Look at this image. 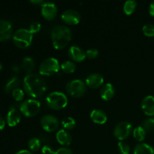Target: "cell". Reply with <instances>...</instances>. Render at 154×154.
<instances>
[{"instance_id":"ffe728a7","label":"cell","mask_w":154,"mask_h":154,"mask_svg":"<svg viewBox=\"0 0 154 154\" xmlns=\"http://www.w3.org/2000/svg\"><path fill=\"white\" fill-rule=\"evenodd\" d=\"M134 154H154V148L145 143H140L135 146Z\"/></svg>"},{"instance_id":"2e32d148","label":"cell","mask_w":154,"mask_h":154,"mask_svg":"<svg viewBox=\"0 0 154 154\" xmlns=\"http://www.w3.org/2000/svg\"><path fill=\"white\" fill-rule=\"evenodd\" d=\"M21 120V116L19 111L15 108H11L7 114V117H6V122H7L8 125L9 126H17L18 123H20Z\"/></svg>"},{"instance_id":"ba28073f","label":"cell","mask_w":154,"mask_h":154,"mask_svg":"<svg viewBox=\"0 0 154 154\" xmlns=\"http://www.w3.org/2000/svg\"><path fill=\"white\" fill-rule=\"evenodd\" d=\"M132 126L130 123L123 121L119 123L114 129V135L120 141L126 139L132 134Z\"/></svg>"},{"instance_id":"d4e9b609","label":"cell","mask_w":154,"mask_h":154,"mask_svg":"<svg viewBox=\"0 0 154 154\" xmlns=\"http://www.w3.org/2000/svg\"><path fill=\"white\" fill-rule=\"evenodd\" d=\"M132 133H133L134 138L138 141H142L145 138L146 131L144 130L142 126H138L135 128Z\"/></svg>"},{"instance_id":"7402d4cb","label":"cell","mask_w":154,"mask_h":154,"mask_svg":"<svg viewBox=\"0 0 154 154\" xmlns=\"http://www.w3.org/2000/svg\"><path fill=\"white\" fill-rule=\"evenodd\" d=\"M19 84V79L17 77H12L5 86V92L8 93H11V92L12 93L15 89L17 88Z\"/></svg>"},{"instance_id":"d590c367","label":"cell","mask_w":154,"mask_h":154,"mask_svg":"<svg viewBox=\"0 0 154 154\" xmlns=\"http://www.w3.org/2000/svg\"><path fill=\"white\" fill-rule=\"evenodd\" d=\"M149 13L151 16L154 17V1L150 3V7H149Z\"/></svg>"},{"instance_id":"277c9868","label":"cell","mask_w":154,"mask_h":154,"mask_svg":"<svg viewBox=\"0 0 154 154\" xmlns=\"http://www.w3.org/2000/svg\"><path fill=\"white\" fill-rule=\"evenodd\" d=\"M33 34L26 29H19L13 35V42L14 45L19 48H28L32 42Z\"/></svg>"},{"instance_id":"ac0fdd59","label":"cell","mask_w":154,"mask_h":154,"mask_svg":"<svg viewBox=\"0 0 154 154\" xmlns=\"http://www.w3.org/2000/svg\"><path fill=\"white\" fill-rule=\"evenodd\" d=\"M90 118L93 120V123L100 125L106 123L108 120L106 113L101 109H95L92 111L90 114Z\"/></svg>"},{"instance_id":"9a60e30c","label":"cell","mask_w":154,"mask_h":154,"mask_svg":"<svg viewBox=\"0 0 154 154\" xmlns=\"http://www.w3.org/2000/svg\"><path fill=\"white\" fill-rule=\"evenodd\" d=\"M141 108L146 115H154V97L153 96H147L143 99L141 102Z\"/></svg>"},{"instance_id":"e0dca14e","label":"cell","mask_w":154,"mask_h":154,"mask_svg":"<svg viewBox=\"0 0 154 154\" xmlns=\"http://www.w3.org/2000/svg\"><path fill=\"white\" fill-rule=\"evenodd\" d=\"M114 93H115V89L111 83H107L101 87L100 96L103 100H111L114 97Z\"/></svg>"},{"instance_id":"30bf717a","label":"cell","mask_w":154,"mask_h":154,"mask_svg":"<svg viewBox=\"0 0 154 154\" xmlns=\"http://www.w3.org/2000/svg\"><path fill=\"white\" fill-rule=\"evenodd\" d=\"M42 14L48 20H52L57 14V7L54 2H47L42 5Z\"/></svg>"},{"instance_id":"d6a6232c","label":"cell","mask_w":154,"mask_h":154,"mask_svg":"<svg viewBox=\"0 0 154 154\" xmlns=\"http://www.w3.org/2000/svg\"><path fill=\"white\" fill-rule=\"evenodd\" d=\"M86 55L87 57L89 59H93L96 58L99 55V51L97 49H95V48H92V49H89L86 51Z\"/></svg>"},{"instance_id":"5b68a950","label":"cell","mask_w":154,"mask_h":154,"mask_svg":"<svg viewBox=\"0 0 154 154\" xmlns=\"http://www.w3.org/2000/svg\"><path fill=\"white\" fill-rule=\"evenodd\" d=\"M66 90L68 94L75 98L81 97L87 90V85L80 79H75L69 81L66 86Z\"/></svg>"},{"instance_id":"6da1fadb","label":"cell","mask_w":154,"mask_h":154,"mask_svg":"<svg viewBox=\"0 0 154 154\" xmlns=\"http://www.w3.org/2000/svg\"><path fill=\"white\" fill-rule=\"evenodd\" d=\"M23 87L26 93L32 98H38L47 90L45 80L36 74H27L23 80Z\"/></svg>"},{"instance_id":"83f0119b","label":"cell","mask_w":154,"mask_h":154,"mask_svg":"<svg viewBox=\"0 0 154 154\" xmlns=\"http://www.w3.org/2000/svg\"><path fill=\"white\" fill-rule=\"evenodd\" d=\"M146 132H151L154 130V118H148L144 120L141 125Z\"/></svg>"},{"instance_id":"f35d334b","label":"cell","mask_w":154,"mask_h":154,"mask_svg":"<svg viewBox=\"0 0 154 154\" xmlns=\"http://www.w3.org/2000/svg\"><path fill=\"white\" fill-rule=\"evenodd\" d=\"M30 2L35 5H42L44 3L43 0H31Z\"/></svg>"},{"instance_id":"1f68e13d","label":"cell","mask_w":154,"mask_h":154,"mask_svg":"<svg viewBox=\"0 0 154 154\" xmlns=\"http://www.w3.org/2000/svg\"><path fill=\"white\" fill-rule=\"evenodd\" d=\"M41 29H42V24H41L39 22H36V21H35V22H32L31 24H30L29 31L31 32L32 34L38 32L41 30Z\"/></svg>"},{"instance_id":"52a82bcc","label":"cell","mask_w":154,"mask_h":154,"mask_svg":"<svg viewBox=\"0 0 154 154\" xmlns=\"http://www.w3.org/2000/svg\"><path fill=\"white\" fill-rule=\"evenodd\" d=\"M41 108V103L36 99H30L23 102L20 106V112L27 117L37 115Z\"/></svg>"},{"instance_id":"44dd1931","label":"cell","mask_w":154,"mask_h":154,"mask_svg":"<svg viewBox=\"0 0 154 154\" xmlns=\"http://www.w3.org/2000/svg\"><path fill=\"white\" fill-rule=\"evenodd\" d=\"M22 65L24 70L26 72H28V74H31L32 71L35 69V60L30 57H24L23 60Z\"/></svg>"},{"instance_id":"4316f807","label":"cell","mask_w":154,"mask_h":154,"mask_svg":"<svg viewBox=\"0 0 154 154\" xmlns=\"http://www.w3.org/2000/svg\"><path fill=\"white\" fill-rule=\"evenodd\" d=\"M28 147L32 151H38L41 148V141L38 138H30L28 142Z\"/></svg>"},{"instance_id":"f546056e","label":"cell","mask_w":154,"mask_h":154,"mask_svg":"<svg viewBox=\"0 0 154 154\" xmlns=\"http://www.w3.org/2000/svg\"><path fill=\"white\" fill-rule=\"evenodd\" d=\"M143 32L147 37H153L154 36V26L152 24H146L143 26Z\"/></svg>"},{"instance_id":"d6986e66","label":"cell","mask_w":154,"mask_h":154,"mask_svg":"<svg viewBox=\"0 0 154 154\" xmlns=\"http://www.w3.org/2000/svg\"><path fill=\"white\" fill-rule=\"evenodd\" d=\"M56 138H57L59 144L63 146H65V147L70 145L72 141V136H71L70 134L66 129H60V130H59L57 132V135H56Z\"/></svg>"},{"instance_id":"484cf974","label":"cell","mask_w":154,"mask_h":154,"mask_svg":"<svg viewBox=\"0 0 154 154\" xmlns=\"http://www.w3.org/2000/svg\"><path fill=\"white\" fill-rule=\"evenodd\" d=\"M62 126H63V127L65 129L70 130V129H74L75 127V126H76V122H75L74 118L68 117L62 120Z\"/></svg>"},{"instance_id":"f1b7e54d","label":"cell","mask_w":154,"mask_h":154,"mask_svg":"<svg viewBox=\"0 0 154 154\" xmlns=\"http://www.w3.org/2000/svg\"><path fill=\"white\" fill-rule=\"evenodd\" d=\"M117 147H118L119 152L121 154H129L130 153V147L123 141H120L117 144Z\"/></svg>"},{"instance_id":"7a4b0ae2","label":"cell","mask_w":154,"mask_h":154,"mask_svg":"<svg viewBox=\"0 0 154 154\" xmlns=\"http://www.w3.org/2000/svg\"><path fill=\"white\" fill-rule=\"evenodd\" d=\"M51 39L56 49H63L72 40V32L66 26H57L51 32Z\"/></svg>"},{"instance_id":"8d00e7d4","label":"cell","mask_w":154,"mask_h":154,"mask_svg":"<svg viewBox=\"0 0 154 154\" xmlns=\"http://www.w3.org/2000/svg\"><path fill=\"white\" fill-rule=\"evenodd\" d=\"M5 126V120L2 117L0 116V130L3 129Z\"/></svg>"},{"instance_id":"cb8c5ba5","label":"cell","mask_w":154,"mask_h":154,"mask_svg":"<svg viewBox=\"0 0 154 154\" xmlns=\"http://www.w3.org/2000/svg\"><path fill=\"white\" fill-rule=\"evenodd\" d=\"M60 68L63 72H66L67 74H72L74 73L76 70V65L72 61H66L62 63Z\"/></svg>"},{"instance_id":"e575fe53","label":"cell","mask_w":154,"mask_h":154,"mask_svg":"<svg viewBox=\"0 0 154 154\" xmlns=\"http://www.w3.org/2000/svg\"><path fill=\"white\" fill-rule=\"evenodd\" d=\"M42 151L43 154H54V153H55V151H54V150L48 145L44 146L42 147Z\"/></svg>"},{"instance_id":"4fadbf2b","label":"cell","mask_w":154,"mask_h":154,"mask_svg":"<svg viewBox=\"0 0 154 154\" xmlns=\"http://www.w3.org/2000/svg\"><path fill=\"white\" fill-rule=\"evenodd\" d=\"M12 35V25L6 20H0V41H7Z\"/></svg>"},{"instance_id":"603a6c76","label":"cell","mask_w":154,"mask_h":154,"mask_svg":"<svg viewBox=\"0 0 154 154\" xmlns=\"http://www.w3.org/2000/svg\"><path fill=\"white\" fill-rule=\"evenodd\" d=\"M137 7V2L135 0H128L124 3L123 5V11L126 14L130 15L133 14Z\"/></svg>"},{"instance_id":"836d02e7","label":"cell","mask_w":154,"mask_h":154,"mask_svg":"<svg viewBox=\"0 0 154 154\" xmlns=\"http://www.w3.org/2000/svg\"><path fill=\"white\" fill-rule=\"evenodd\" d=\"M54 154H72V151L71 149L64 147L58 149L57 151H55Z\"/></svg>"},{"instance_id":"9c48e42d","label":"cell","mask_w":154,"mask_h":154,"mask_svg":"<svg viewBox=\"0 0 154 154\" xmlns=\"http://www.w3.org/2000/svg\"><path fill=\"white\" fill-rule=\"evenodd\" d=\"M41 124L46 132H52L58 129L60 123L56 117L51 114H46L41 119Z\"/></svg>"},{"instance_id":"7c38bea8","label":"cell","mask_w":154,"mask_h":154,"mask_svg":"<svg viewBox=\"0 0 154 154\" xmlns=\"http://www.w3.org/2000/svg\"><path fill=\"white\" fill-rule=\"evenodd\" d=\"M68 55L71 60L75 62H78V63L83 62L87 58L85 51L81 48L75 46V45L69 48V51H68Z\"/></svg>"},{"instance_id":"4dcf8cb0","label":"cell","mask_w":154,"mask_h":154,"mask_svg":"<svg viewBox=\"0 0 154 154\" xmlns=\"http://www.w3.org/2000/svg\"><path fill=\"white\" fill-rule=\"evenodd\" d=\"M12 96L17 102H20L24 98V92L21 89L17 88L12 92Z\"/></svg>"},{"instance_id":"8fae6325","label":"cell","mask_w":154,"mask_h":154,"mask_svg":"<svg viewBox=\"0 0 154 154\" xmlns=\"http://www.w3.org/2000/svg\"><path fill=\"white\" fill-rule=\"evenodd\" d=\"M62 20L63 22L69 25H76L81 20V15L75 10L69 9L62 14Z\"/></svg>"},{"instance_id":"ab89813d","label":"cell","mask_w":154,"mask_h":154,"mask_svg":"<svg viewBox=\"0 0 154 154\" xmlns=\"http://www.w3.org/2000/svg\"><path fill=\"white\" fill-rule=\"evenodd\" d=\"M2 69V63H0V72H1Z\"/></svg>"},{"instance_id":"3957f363","label":"cell","mask_w":154,"mask_h":154,"mask_svg":"<svg viewBox=\"0 0 154 154\" xmlns=\"http://www.w3.org/2000/svg\"><path fill=\"white\" fill-rule=\"evenodd\" d=\"M47 105L51 109L60 110L64 108L68 104V99L66 94L62 92H52L46 98Z\"/></svg>"},{"instance_id":"8992f818","label":"cell","mask_w":154,"mask_h":154,"mask_svg":"<svg viewBox=\"0 0 154 154\" xmlns=\"http://www.w3.org/2000/svg\"><path fill=\"white\" fill-rule=\"evenodd\" d=\"M60 63L57 59L50 57L44 60L39 66V73L45 76H51L60 70Z\"/></svg>"},{"instance_id":"5bb4252c","label":"cell","mask_w":154,"mask_h":154,"mask_svg":"<svg viewBox=\"0 0 154 154\" xmlns=\"http://www.w3.org/2000/svg\"><path fill=\"white\" fill-rule=\"evenodd\" d=\"M104 83V78L100 74L93 73L90 74L86 78V85L92 89H96L102 87Z\"/></svg>"},{"instance_id":"74e56055","label":"cell","mask_w":154,"mask_h":154,"mask_svg":"<svg viewBox=\"0 0 154 154\" xmlns=\"http://www.w3.org/2000/svg\"><path fill=\"white\" fill-rule=\"evenodd\" d=\"M14 154H32L29 150H21L20 151L17 152Z\"/></svg>"}]
</instances>
